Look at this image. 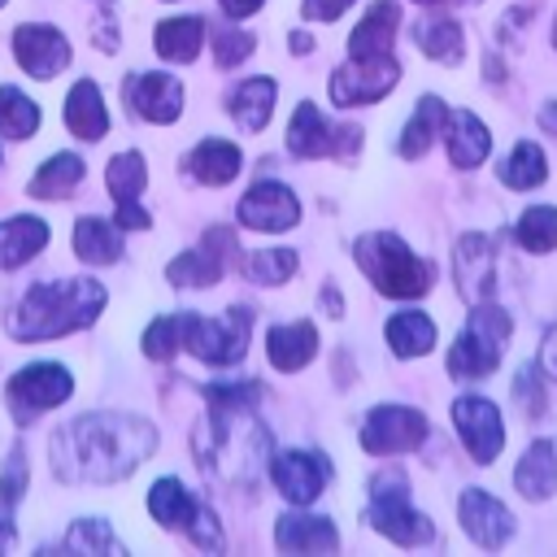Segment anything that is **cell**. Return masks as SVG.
I'll use <instances>...</instances> for the list:
<instances>
[{
    "instance_id": "1",
    "label": "cell",
    "mask_w": 557,
    "mask_h": 557,
    "mask_svg": "<svg viewBox=\"0 0 557 557\" xmlns=\"http://www.w3.org/2000/svg\"><path fill=\"white\" fill-rule=\"evenodd\" d=\"M157 431L131 413H83L57 426L52 470L61 483H117L152 457Z\"/></svg>"
},
{
    "instance_id": "2",
    "label": "cell",
    "mask_w": 557,
    "mask_h": 557,
    "mask_svg": "<svg viewBox=\"0 0 557 557\" xmlns=\"http://www.w3.org/2000/svg\"><path fill=\"white\" fill-rule=\"evenodd\" d=\"M205 400H209V418L196 426V461L205 479L222 487H252L270 453V435L252 413L257 387L213 383L205 387Z\"/></svg>"
},
{
    "instance_id": "3",
    "label": "cell",
    "mask_w": 557,
    "mask_h": 557,
    "mask_svg": "<svg viewBox=\"0 0 557 557\" xmlns=\"http://www.w3.org/2000/svg\"><path fill=\"white\" fill-rule=\"evenodd\" d=\"M100 309H104V287L96 278H52V283L26 287V296L4 318V331L22 344L57 339L91 326Z\"/></svg>"
},
{
    "instance_id": "4",
    "label": "cell",
    "mask_w": 557,
    "mask_h": 557,
    "mask_svg": "<svg viewBox=\"0 0 557 557\" xmlns=\"http://www.w3.org/2000/svg\"><path fill=\"white\" fill-rule=\"evenodd\" d=\"M357 265L370 274V283L383 296H396V300H413L431 287V265L422 257H413L409 244L392 231L361 235L357 239Z\"/></svg>"
},
{
    "instance_id": "5",
    "label": "cell",
    "mask_w": 557,
    "mask_h": 557,
    "mask_svg": "<svg viewBox=\"0 0 557 557\" xmlns=\"http://www.w3.org/2000/svg\"><path fill=\"white\" fill-rule=\"evenodd\" d=\"M509 313L492 300L470 305V322L461 326V335L448 348V374L453 379H483L500 366L505 339H509Z\"/></svg>"
},
{
    "instance_id": "6",
    "label": "cell",
    "mask_w": 557,
    "mask_h": 557,
    "mask_svg": "<svg viewBox=\"0 0 557 557\" xmlns=\"http://www.w3.org/2000/svg\"><path fill=\"white\" fill-rule=\"evenodd\" d=\"M370 522L379 535H387L392 544H405V548H418L431 540V522H426V513H418L409 505V479L400 470H387L370 483Z\"/></svg>"
},
{
    "instance_id": "7",
    "label": "cell",
    "mask_w": 557,
    "mask_h": 557,
    "mask_svg": "<svg viewBox=\"0 0 557 557\" xmlns=\"http://www.w3.org/2000/svg\"><path fill=\"white\" fill-rule=\"evenodd\" d=\"M248 335H252V313L244 305H231L226 313L218 318H200V313H187V335H183V348H191L200 361L209 366H235L248 348Z\"/></svg>"
},
{
    "instance_id": "8",
    "label": "cell",
    "mask_w": 557,
    "mask_h": 557,
    "mask_svg": "<svg viewBox=\"0 0 557 557\" xmlns=\"http://www.w3.org/2000/svg\"><path fill=\"white\" fill-rule=\"evenodd\" d=\"M70 392H74V379H70L65 366H57V361H30V366H22V370L9 379L4 400H9L13 422L26 426V422H35L44 409L65 405Z\"/></svg>"
},
{
    "instance_id": "9",
    "label": "cell",
    "mask_w": 557,
    "mask_h": 557,
    "mask_svg": "<svg viewBox=\"0 0 557 557\" xmlns=\"http://www.w3.org/2000/svg\"><path fill=\"white\" fill-rule=\"evenodd\" d=\"M426 440V422L418 409L409 405H379L366 413L361 422V448L374 453V457H387V453H409Z\"/></svg>"
},
{
    "instance_id": "10",
    "label": "cell",
    "mask_w": 557,
    "mask_h": 557,
    "mask_svg": "<svg viewBox=\"0 0 557 557\" xmlns=\"http://www.w3.org/2000/svg\"><path fill=\"white\" fill-rule=\"evenodd\" d=\"M396 83H400L396 57H383V61H344V65L331 74V100H335L339 109L374 104V100H383Z\"/></svg>"
},
{
    "instance_id": "11",
    "label": "cell",
    "mask_w": 557,
    "mask_h": 557,
    "mask_svg": "<svg viewBox=\"0 0 557 557\" xmlns=\"http://www.w3.org/2000/svg\"><path fill=\"white\" fill-rule=\"evenodd\" d=\"M357 139H361L357 126H339V131H335L309 100L296 104V113H292V122H287V152H292V157H305V161L331 157V152H352Z\"/></svg>"
},
{
    "instance_id": "12",
    "label": "cell",
    "mask_w": 557,
    "mask_h": 557,
    "mask_svg": "<svg viewBox=\"0 0 557 557\" xmlns=\"http://www.w3.org/2000/svg\"><path fill=\"white\" fill-rule=\"evenodd\" d=\"M453 426H457L470 461H479V466L496 461V453L505 444V422L487 396H457L453 400Z\"/></svg>"
},
{
    "instance_id": "13",
    "label": "cell",
    "mask_w": 557,
    "mask_h": 557,
    "mask_svg": "<svg viewBox=\"0 0 557 557\" xmlns=\"http://www.w3.org/2000/svg\"><path fill=\"white\" fill-rule=\"evenodd\" d=\"M231 257H235V235L226 226H213V231H205V244L200 248H187V252H178L165 265V278L174 287H209V283L222 278V270H226Z\"/></svg>"
},
{
    "instance_id": "14",
    "label": "cell",
    "mask_w": 557,
    "mask_h": 557,
    "mask_svg": "<svg viewBox=\"0 0 557 557\" xmlns=\"http://www.w3.org/2000/svg\"><path fill=\"white\" fill-rule=\"evenodd\" d=\"M270 479L283 492V500L292 505H313L331 479V466L322 453H305V448H287L270 457Z\"/></svg>"
},
{
    "instance_id": "15",
    "label": "cell",
    "mask_w": 557,
    "mask_h": 557,
    "mask_svg": "<svg viewBox=\"0 0 557 557\" xmlns=\"http://www.w3.org/2000/svg\"><path fill=\"white\" fill-rule=\"evenodd\" d=\"M13 57L30 78H57L70 65V44L57 26L44 22H22L13 30Z\"/></svg>"
},
{
    "instance_id": "16",
    "label": "cell",
    "mask_w": 557,
    "mask_h": 557,
    "mask_svg": "<svg viewBox=\"0 0 557 557\" xmlns=\"http://www.w3.org/2000/svg\"><path fill=\"white\" fill-rule=\"evenodd\" d=\"M122 96H126V104H131L135 117L157 122V126H165V122H174L183 113V83L174 74H161V70L131 74L122 83Z\"/></svg>"
},
{
    "instance_id": "17",
    "label": "cell",
    "mask_w": 557,
    "mask_h": 557,
    "mask_svg": "<svg viewBox=\"0 0 557 557\" xmlns=\"http://www.w3.org/2000/svg\"><path fill=\"white\" fill-rule=\"evenodd\" d=\"M235 213H239V222L248 231H287V226L300 222V200L292 196V187L265 178V183H257V187L244 191V200L235 205Z\"/></svg>"
},
{
    "instance_id": "18",
    "label": "cell",
    "mask_w": 557,
    "mask_h": 557,
    "mask_svg": "<svg viewBox=\"0 0 557 557\" xmlns=\"http://www.w3.org/2000/svg\"><path fill=\"white\" fill-rule=\"evenodd\" d=\"M457 518H461L466 535H470L479 548H500V544L513 535V513H509L496 496H487L483 487H466V492L457 496Z\"/></svg>"
},
{
    "instance_id": "19",
    "label": "cell",
    "mask_w": 557,
    "mask_h": 557,
    "mask_svg": "<svg viewBox=\"0 0 557 557\" xmlns=\"http://www.w3.org/2000/svg\"><path fill=\"white\" fill-rule=\"evenodd\" d=\"M453 278L466 305L492 300V239L487 235H461L453 248Z\"/></svg>"
},
{
    "instance_id": "20",
    "label": "cell",
    "mask_w": 557,
    "mask_h": 557,
    "mask_svg": "<svg viewBox=\"0 0 557 557\" xmlns=\"http://www.w3.org/2000/svg\"><path fill=\"white\" fill-rule=\"evenodd\" d=\"M396 22H400V4L396 0H374L366 9V17L352 26V35H348V61H383V57H392Z\"/></svg>"
},
{
    "instance_id": "21",
    "label": "cell",
    "mask_w": 557,
    "mask_h": 557,
    "mask_svg": "<svg viewBox=\"0 0 557 557\" xmlns=\"http://www.w3.org/2000/svg\"><path fill=\"white\" fill-rule=\"evenodd\" d=\"M444 139H448V161H453L457 170H474V165H483L487 152H492V131H487L470 109H448Z\"/></svg>"
},
{
    "instance_id": "22",
    "label": "cell",
    "mask_w": 557,
    "mask_h": 557,
    "mask_svg": "<svg viewBox=\"0 0 557 557\" xmlns=\"http://www.w3.org/2000/svg\"><path fill=\"white\" fill-rule=\"evenodd\" d=\"M274 544L283 553H335L339 535L331 518H309V513H283L274 522Z\"/></svg>"
},
{
    "instance_id": "23",
    "label": "cell",
    "mask_w": 557,
    "mask_h": 557,
    "mask_svg": "<svg viewBox=\"0 0 557 557\" xmlns=\"http://www.w3.org/2000/svg\"><path fill=\"white\" fill-rule=\"evenodd\" d=\"M513 483L527 500H548L557 492V444L553 440H535L518 466H513Z\"/></svg>"
},
{
    "instance_id": "24",
    "label": "cell",
    "mask_w": 557,
    "mask_h": 557,
    "mask_svg": "<svg viewBox=\"0 0 557 557\" xmlns=\"http://www.w3.org/2000/svg\"><path fill=\"white\" fill-rule=\"evenodd\" d=\"M65 126H70V135H78L87 144L109 131V109H104L100 87L91 78H78L70 87V96H65Z\"/></svg>"
},
{
    "instance_id": "25",
    "label": "cell",
    "mask_w": 557,
    "mask_h": 557,
    "mask_svg": "<svg viewBox=\"0 0 557 557\" xmlns=\"http://www.w3.org/2000/svg\"><path fill=\"white\" fill-rule=\"evenodd\" d=\"M183 165H187V174H191L196 183L222 187V183H231V178L239 174L244 157H239V148H235L231 139H200V144L187 152Z\"/></svg>"
},
{
    "instance_id": "26",
    "label": "cell",
    "mask_w": 557,
    "mask_h": 557,
    "mask_svg": "<svg viewBox=\"0 0 557 557\" xmlns=\"http://www.w3.org/2000/svg\"><path fill=\"white\" fill-rule=\"evenodd\" d=\"M48 244V222L35 218V213H17L0 226V265L4 270H17L26 265L30 257H39Z\"/></svg>"
},
{
    "instance_id": "27",
    "label": "cell",
    "mask_w": 557,
    "mask_h": 557,
    "mask_svg": "<svg viewBox=\"0 0 557 557\" xmlns=\"http://www.w3.org/2000/svg\"><path fill=\"white\" fill-rule=\"evenodd\" d=\"M274 96H278V87H274V78H244L231 96H226V109H231V117L248 131V135H257L265 122H270V113H274Z\"/></svg>"
},
{
    "instance_id": "28",
    "label": "cell",
    "mask_w": 557,
    "mask_h": 557,
    "mask_svg": "<svg viewBox=\"0 0 557 557\" xmlns=\"http://www.w3.org/2000/svg\"><path fill=\"white\" fill-rule=\"evenodd\" d=\"M265 344H270V366L283 370V374H292V370H300V366L313 361L318 331H313V322H287V326H274Z\"/></svg>"
},
{
    "instance_id": "29",
    "label": "cell",
    "mask_w": 557,
    "mask_h": 557,
    "mask_svg": "<svg viewBox=\"0 0 557 557\" xmlns=\"http://www.w3.org/2000/svg\"><path fill=\"white\" fill-rule=\"evenodd\" d=\"M200 44H205V22L200 17H165L157 30H152V48L157 57L174 61V65H187L200 57Z\"/></svg>"
},
{
    "instance_id": "30",
    "label": "cell",
    "mask_w": 557,
    "mask_h": 557,
    "mask_svg": "<svg viewBox=\"0 0 557 557\" xmlns=\"http://www.w3.org/2000/svg\"><path fill=\"white\" fill-rule=\"evenodd\" d=\"M78 183H83V157H78V152H52V157L35 170V178L26 183V191H30L35 200H61V196H70Z\"/></svg>"
},
{
    "instance_id": "31",
    "label": "cell",
    "mask_w": 557,
    "mask_h": 557,
    "mask_svg": "<svg viewBox=\"0 0 557 557\" xmlns=\"http://www.w3.org/2000/svg\"><path fill=\"white\" fill-rule=\"evenodd\" d=\"M74 252L87 265H113L122 257V235L104 218H78L74 222Z\"/></svg>"
},
{
    "instance_id": "32",
    "label": "cell",
    "mask_w": 557,
    "mask_h": 557,
    "mask_svg": "<svg viewBox=\"0 0 557 557\" xmlns=\"http://www.w3.org/2000/svg\"><path fill=\"white\" fill-rule=\"evenodd\" d=\"M196 500H191V492L178 483V479H157L152 487H148V513L161 522V527H170V531H187L191 527V518H196Z\"/></svg>"
},
{
    "instance_id": "33",
    "label": "cell",
    "mask_w": 557,
    "mask_h": 557,
    "mask_svg": "<svg viewBox=\"0 0 557 557\" xmlns=\"http://www.w3.org/2000/svg\"><path fill=\"white\" fill-rule=\"evenodd\" d=\"M444 122H448V104L440 96H422L413 117H409V126L400 131V157H409V161L422 157L431 148V135L444 131Z\"/></svg>"
},
{
    "instance_id": "34",
    "label": "cell",
    "mask_w": 557,
    "mask_h": 557,
    "mask_svg": "<svg viewBox=\"0 0 557 557\" xmlns=\"http://www.w3.org/2000/svg\"><path fill=\"white\" fill-rule=\"evenodd\" d=\"M22 496H26V457H22V448H13L4 461V474H0V553H9L17 544L13 513H17Z\"/></svg>"
},
{
    "instance_id": "35",
    "label": "cell",
    "mask_w": 557,
    "mask_h": 557,
    "mask_svg": "<svg viewBox=\"0 0 557 557\" xmlns=\"http://www.w3.org/2000/svg\"><path fill=\"white\" fill-rule=\"evenodd\" d=\"M387 344H392L396 357H422L435 344V322L426 313H418V309H400L387 322Z\"/></svg>"
},
{
    "instance_id": "36",
    "label": "cell",
    "mask_w": 557,
    "mask_h": 557,
    "mask_svg": "<svg viewBox=\"0 0 557 557\" xmlns=\"http://www.w3.org/2000/svg\"><path fill=\"white\" fill-rule=\"evenodd\" d=\"M413 44H418V52H426L431 61H444V65L461 61V52H466L461 26H457L453 17H431V22H422V26L413 30Z\"/></svg>"
},
{
    "instance_id": "37",
    "label": "cell",
    "mask_w": 557,
    "mask_h": 557,
    "mask_svg": "<svg viewBox=\"0 0 557 557\" xmlns=\"http://www.w3.org/2000/svg\"><path fill=\"white\" fill-rule=\"evenodd\" d=\"M35 131H39V104L17 87H0V135L30 139Z\"/></svg>"
},
{
    "instance_id": "38",
    "label": "cell",
    "mask_w": 557,
    "mask_h": 557,
    "mask_svg": "<svg viewBox=\"0 0 557 557\" xmlns=\"http://www.w3.org/2000/svg\"><path fill=\"white\" fill-rule=\"evenodd\" d=\"M500 178H505V187H513V191H531V187H540V183L548 178V161H544L540 144L522 139V144L509 152V161H505Z\"/></svg>"
},
{
    "instance_id": "39",
    "label": "cell",
    "mask_w": 557,
    "mask_h": 557,
    "mask_svg": "<svg viewBox=\"0 0 557 557\" xmlns=\"http://www.w3.org/2000/svg\"><path fill=\"white\" fill-rule=\"evenodd\" d=\"M513 239L527 248V252H548L557 248V205H535L518 218L513 226Z\"/></svg>"
},
{
    "instance_id": "40",
    "label": "cell",
    "mask_w": 557,
    "mask_h": 557,
    "mask_svg": "<svg viewBox=\"0 0 557 557\" xmlns=\"http://www.w3.org/2000/svg\"><path fill=\"white\" fill-rule=\"evenodd\" d=\"M104 183H109V196H113L117 205L139 200V191H144V183H148V165H144V157H139V152H117V157L109 161Z\"/></svg>"
},
{
    "instance_id": "41",
    "label": "cell",
    "mask_w": 557,
    "mask_h": 557,
    "mask_svg": "<svg viewBox=\"0 0 557 557\" xmlns=\"http://www.w3.org/2000/svg\"><path fill=\"white\" fill-rule=\"evenodd\" d=\"M183 335H187V313H161L148 331H144V352L152 361H170L178 348H183Z\"/></svg>"
},
{
    "instance_id": "42",
    "label": "cell",
    "mask_w": 557,
    "mask_h": 557,
    "mask_svg": "<svg viewBox=\"0 0 557 557\" xmlns=\"http://www.w3.org/2000/svg\"><path fill=\"white\" fill-rule=\"evenodd\" d=\"M244 270H248V278L252 283H287L292 274H296V252L292 248H261V252H252L248 261H244Z\"/></svg>"
},
{
    "instance_id": "43",
    "label": "cell",
    "mask_w": 557,
    "mask_h": 557,
    "mask_svg": "<svg viewBox=\"0 0 557 557\" xmlns=\"http://www.w3.org/2000/svg\"><path fill=\"white\" fill-rule=\"evenodd\" d=\"M65 548L70 553H122V544L113 540L109 522H100V518H78L70 527V535H65Z\"/></svg>"
},
{
    "instance_id": "44",
    "label": "cell",
    "mask_w": 557,
    "mask_h": 557,
    "mask_svg": "<svg viewBox=\"0 0 557 557\" xmlns=\"http://www.w3.org/2000/svg\"><path fill=\"white\" fill-rule=\"evenodd\" d=\"M213 39V61L222 65V70H231V65H239L248 52H252V35H244V30H231V26H222V30H213L209 35Z\"/></svg>"
},
{
    "instance_id": "45",
    "label": "cell",
    "mask_w": 557,
    "mask_h": 557,
    "mask_svg": "<svg viewBox=\"0 0 557 557\" xmlns=\"http://www.w3.org/2000/svg\"><path fill=\"white\" fill-rule=\"evenodd\" d=\"M513 400L527 409V418H540L544 413V383H540V370L535 366H522L518 379H513Z\"/></svg>"
},
{
    "instance_id": "46",
    "label": "cell",
    "mask_w": 557,
    "mask_h": 557,
    "mask_svg": "<svg viewBox=\"0 0 557 557\" xmlns=\"http://www.w3.org/2000/svg\"><path fill=\"white\" fill-rule=\"evenodd\" d=\"M187 535L196 540V548H213V553L222 548V531H218V518H213V513H209L205 505L196 509V518H191V527H187Z\"/></svg>"
},
{
    "instance_id": "47",
    "label": "cell",
    "mask_w": 557,
    "mask_h": 557,
    "mask_svg": "<svg viewBox=\"0 0 557 557\" xmlns=\"http://www.w3.org/2000/svg\"><path fill=\"white\" fill-rule=\"evenodd\" d=\"M122 231H148L152 226V218L144 213V205L139 200H126V205H117V218H113Z\"/></svg>"
},
{
    "instance_id": "48",
    "label": "cell",
    "mask_w": 557,
    "mask_h": 557,
    "mask_svg": "<svg viewBox=\"0 0 557 557\" xmlns=\"http://www.w3.org/2000/svg\"><path fill=\"white\" fill-rule=\"evenodd\" d=\"M348 4H352V0H305L300 9H305V17H313V22H335Z\"/></svg>"
},
{
    "instance_id": "49",
    "label": "cell",
    "mask_w": 557,
    "mask_h": 557,
    "mask_svg": "<svg viewBox=\"0 0 557 557\" xmlns=\"http://www.w3.org/2000/svg\"><path fill=\"white\" fill-rule=\"evenodd\" d=\"M540 366H544V374H548V379H557V326L544 335V348H540Z\"/></svg>"
},
{
    "instance_id": "50",
    "label": "cell",
    "mask_w": 557,
    "mask_h": 557,
    "mask_svg": "<svg viewBox=\"0 0 557 557\" xmlns=\"http://www.w3.org/2000/svg\"><path fill=\"white\" fill-rule=\"evenodd\" d=\"M261 9V0H222V13L226 17H252Z\"/></svg>"
},
{
    "instance_id": "51",
    "label": "cell",
    "mask_w": 557,
    "mask_h": 557,
    "mask_svg": "<svg viewBox=\"0 0 557 557\" xmlns=\"http://www.w3.org/2000/svg\"><path fill=\"white\" fill-rule=\"evenodd\" d=\"M540 126H544L548 135H557V104H544V109H540Z\"/></svg>"
},
{
    "instance_id": "52",
    "label": "cell",
    "mask_w": 557,
    "mask_h": 557,
    "mask_svg": "<svg viewBox=\"0 0 557 557\" xmlns=\"http://www.w3.org/2000/svg\"><path fill=\"white\" fill-rule=\"evenodd\" d=\"M292 48H296V52H305V48H309V39H305L300 30H292Z\"/></svg>"
},
{
    "instance_id": "53",
    "label": "cell",
    "mask_w": 557,
    "mask_h": 557,
    "mask_svg": "<svg viewBox=\"0 0 557 557\" xmlns=\"http://www.w3.org/2000/svg\"><path fill=\"white\" fill-rule=\"evenodd\" d=\"M418 4H444V0H418ZM461 4H470V0H461Z\"/></svg>"
},
{
    "instance_id": "54",
    "label": "cell",
    "mask_w": 557,
    "mask_h": 557,
    "mask_svg": "<svg viewBox=\"0 0 557 557\" xmlns=\"http://www.w3.org/2000/svg\"><path fill=\"white\" fill-rule=\"evenodd\" d=\"M553 44H557V26H553Z\"/></svg>"
},
{
    "instance_id": "55",
    "label": "cell",
    "mask_w": 557,
    "mask_h": 557,
    "mask_svg": "<svg viewBox=\"0 0 557 557\" xmlns=\"http://www.w3.org/2000/svg\"><path fill=\"white\" fill-rule=\"evenodd\" d=\"M0 9H4V0H0Z\"/></svg>"
},
{
    "instance_id": "56",
    "label": "cell",
    "mask_w": 557,
    "mask_h": 557,
    "mask_svg": "<svg viewBox=\"0 0 557 557\" xmlns=\"http://www.w3.org/2000/svg\"><path fill=\"white\" fill-rule=\"evenodd\" d=\"M100 4H109V0H100Z\"/></svg>"
}]
</instances>
